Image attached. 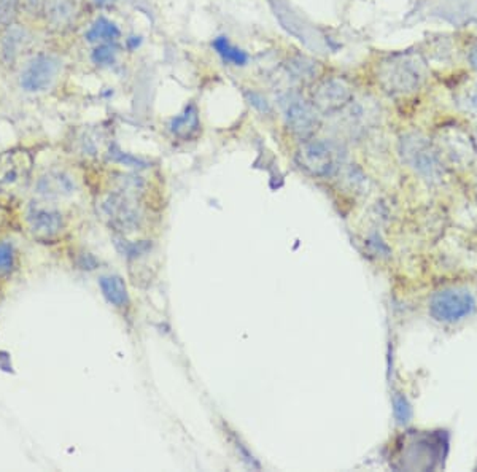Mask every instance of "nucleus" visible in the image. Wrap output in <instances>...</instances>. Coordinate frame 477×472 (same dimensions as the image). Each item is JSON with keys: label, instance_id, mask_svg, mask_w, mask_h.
Returning <instances> with one entry per match:
<instances>
[{"label": "nucleus", "instance_id": "nucleus-1", "mask_svg": "<svg viewBox=\"0 0 477 472\" xmlns=\"http://www.w3.org/2000/svg\"><path fill=\"white\" fill-rule=\"evenodd\" d=\"M428 79V66L420 53L399 51L382 59L375 80L390 97H409L422 89Z\"/></svg>", "mask_w": 477, "mask_h": 472}, {"label": "nucleus", "instance_id": "nucleus-3", "mask_svg": "<svg viewBox=\"0 0 477 472\" xmlns=\"http://www.w3.org/2000/svg\"><path fill=\"white\" fill-rule=\"evenodd\" d=\"M345 156L344 146L334 140L308 138L302 140L294 160L306 174L316 178H328L342 170Z\"/></svg>", "mask_w": 477, "mask_h": 472}, {"label": "nucleus", "instance_id": "nucleus-12", "mask_svg": "<svg viewBox=\"0 0 477 472\" xmlns=\"http://www.w3.org/2000/svg\"><path fill=\"white\" fill-rule=\"evenodd\" d=\"M32 161L28 153L8 152L0 158V186L15 188L29 178Z\"/></svg>", "mask_w": 477, "mask_h": 472}, {"label": "nucleus", "instance_id": "nucleus-19", "mask_svg": "<svg viewBox=\"0 0 477 472\" xmlns=\"http://www.w3.org/2000/svg\"><path fill=\"white\" fill-rule=\"evenodd\" d=\"M103 296L115 307H125L129 302L125 280L118 276H105L99 280Z\"/></svg>", "mask_w": 477, "mask_h": 472}, {"label": "nucleus", "instance_id": "nucleus-32", "mask_svg": "<svg viewBox=\"0 0 477 472\" xmlns=\"http://www.w3.org/2000/svg\"><path fill=\"white\" fill-rule=\"evenodd\" d=\"M476 196H477V186H476Z\"/></svg>", "mask_w": 477, "mask_h": 472}, {"label": "nucleus", "instance_id": "nucleus-22", "mask_svg": "<svg viewBox=\"0 0 477 472\" xmlns=\"http://www.w3.org/2000/svg\"><path fill=\"white\" fill-rule=\"evenodd\" d=\"M290 72L293 73L294 79L298 80L308 81L316 79L317 62L306 58H296L288 64Z\"/></svg>", "mask_w": 477, "mask_h": 472}, {"label": "nucleus", "instance_id": "nucleus-6", "mask_svg": "<svg viewBox=\"0 0 477 472\" xmlns=\"http://www.w3.org/2000/svg\"><path fill=\"white\" fill-rule=\"evenodd\" d=\"M355 101V87L344 77H331L317 85L312 93V105L320 115H339Z\"/></svg>", "mask_w": 477, "mask_h": 472}, {"label": "nucleus", "instance_id": "nucleus-9", "mask_svg": "<svg viewBox=\"0 0 477 472\" xmlns=\"http://www.w3.org/2000/svg\"><path fill=\"white\" fill-rule=\"evenodd\" d=\"M59 67L61 64L54 56L38 54L22 70L21 79H20L22 89L29 93H38V91L48 89L58 75Z\"/></svg>", "mask_w": 477, "mask_h": 472}, {"label": "nucleus", "instance_id": "nucleus-18", "mask_svg": "<svg viewBox=\"0 0 477 472\" xmlns=\"http://www.w3.org/2000/svg\"><path fill=\"white\" fill-rule=\"evenodd\" d=\"M454 104L468 117L477 118V77L465 81L454 93Z\"/></svg>", "mask_w": 477, "mask_h": 472}, {"label": "nucleus", "instance_id": "nucleus-21", "mask_svg": "<svg viewBox=\"0 0 477 472\" xmlns=\"http://www.w3.org/2000/svg\"><path fill=\"white\" fill-rule=\"evenodd\" d=\"M119 29H118L115 22L109 21L105 18H99L97 21L91 26V29L86 32V38L88 42H103V44H109V42H115L119 37Z\"/></svg>", "mask_w": 477, "mask_h": 472}, {"label": "nucleus", "instance_id": "nucleus-15", "mask_svg": "<svg viewBox=\"0 0 477 472\" xmlns=\"http://www.w3.org/2000/svg\"><path fill=\"white\" fill-rule=\"evenodd\" d=\"M339 115H344L342 121H344L345 129L353 136V134L366 131L367 128L374 123L377 113L373 110V105H365L361 102L353 101Z\"/></svg>", "mask_w": 477, "mask_h": 472}, {"label": "nucleus", "instance_id": "nucleus-30", "mask_svg": "<svg viewBox=\"0 0 477 472\" xmlns=\"http://www.w3.org/2000/svg\"><path fill=\"white\" fill-rule=\"evenodd\" d=\"M97 4H101V5H103V4H109V2H111V0H95Z\"/></svg>", "mask_w": 477, "mask_h": 472}, {"label": "nucleus", "instance_id": "nucleus-31", "mask_svg": "<svg viewBox=\"0 0 477 472\" xmlns=\"http://www.w3.org/2000/svg\"><path fill=\"white\" fill-rule=\"evenodd\" d=\"M474 142H476V152H477V128H476V132H474Z\"/></svg>", "mask_w": 477, "mask_h": 472}, {"label": "nucleus", "instance_id": "nucleus-8", "mask_svg": "<svg viewBox=\"0 0 477 472\" xmlns=\"http://www.w3.org/2000/svg\"><path fill=\"white\" fill-rule=\"evenodd\" d=\"M269 4H271L272 10H274V15L279 20L284 29L288 30L298 40H301L302 44L306 45L310 50H320L324 46L322 36L312 26H308L301 16L296 15L293 10L286 5L285 2L269 0Z\"/></svg>", "mask_w": 477, "mask_h": 472}, {"label": "nucleus", "instance_id": "nucleus-25", "mask_svg": "<svg viewBox=\"0 0 477 472\" xmlns=\"http://www.w3.org/2000/svg\"><path fill=\"white\" fill-rule=\"evenodd\" d=\"M93 61L99 66H111L115 62V50L109 44H103L93 53Z\"/></svg>", "mask_w": 477, "mask_h": 472}, {"label": "nucleus", "instance_id": "nucleus-13", "mask_svg": "<svg viewBox=\"0 0 477 472\" xmlns=\"http://www.w3.org/2000/svg\"><path fill=\"white\" fill-rule=\"evenodd\" d=\"M125 191V195H111L103 203V207L115 225L123 231H134L139 226L140 215L136 203L127 195V188Z\"/></svg>", "mask_w": 477, "mask_h": 472}, {"label": "nucleus", "instance_id": "nucleus-24", "mask_svg": "<svg viewBox=\"0 0 477 472\" xmlns=\"http://www.w3.org/2000/svg\"><path fill=\"white\" fill-rule=\"evenodd\" d=\"M393 412H395V418L398 423L406 425L412 418V407L409 404V401L404 398L401 393H397L393 396Z\"/></svg>", "mask_w": 477, "mask_h": 472}, {"label": "nucleus", "instance_id": "nucleus-10", "mask_svg": "<svg viewBox=\"0 0 477 472\" xmlns=\"http://www.w3.org/2000/svg\"><path fill=\"white\" fill-rule=\"evenodd\" d=\"M32 46V34L20 24H12L0 36V59L5 66H15L24 53Z\"/></svg>", "mask_w": 477, "mask_h": 472}, {"label": "nucleus", "instance_id": "nucleus-11", "mask_svg": "<svg viewBox=\"0 0 477 472\" xmlns=\"http://www.w3.org/2000/svg\"><path fill=\"white\" fill-rule=\"evenodd\" d=\"M81 10V0H46L44 8L45 21L53 30L62 32L74 28L80 20Z\"/></svg>", "mask_w": 477, "mask_h": 472}, {"label": "nucleus", "instance_id": "nucleus-26", "mask_svg": "<svg viewBox=\"0 0 477 472\" xmlns=\"http://www.w3.org/2000/svg\"><path fill=\"white\" fill-rule=\"evenodd\" d=\"M15 264L13 247L7 242H0V272H10Z\"/></svg>", "mask_w": 477, "mask_h": 472}, {"label": "nucleus", "instance_id": "nucleus-7", "mask_svg": "<svg viewBox=\"0 0 477 472\" xmlns=\"http://www.w3.org/2000/svg\"><path fill=\"white\" fill-rule=\"evenodd\" d=\"M282 107L286 126L292 134L301 140L316 136L320 128V113L312 105V102L304 101L296 93H290L282 99Z\"/></svg>", "mask_w": 477, "mask_h": 472}, {"label": "nucleus", "instance_id": "nucleus-4", "mask_svg": "<svg viewBox=\"0 0 477 472\" xmlns=\"http://www.w3.org/2000/svg\"><path fill=\"white\" fill-rule=\"evenodd\" d=\"M433 142L446 166L463 170L470 169L477 161L474 136L466 131L462 124H444Z\"/></svg>", "mask_w": 477, "mask_h": 472}, {"label": "nucleus", "instance_id": "nucleus-29", "mask_svg": "<svg viewBox=\"0 0 477 472\" xmlns=\"http://www.w3.org/2000/svg\"><path fill=\"white\" fill-rule=\"evenodd\" d=\"M250 101H251V104H253V105H257V107H259V110H261V112H267V110H269V107H267V104H266V99L265 101H263V97H259V95H251V97H250Z\"/></svg>", "mask_w": 477, "mask_h": 472}, {"label": "nucleus", "instance_id": "nucleus-17", "mask_svg": "<svg viewBox=\"0 0 477 472\" xmlns=\"http://www.w3.org/2000/svg\"><path fill=\"white\" fill-rule=\"evenodd\" d=\"M199 112L194 104H190L184 113L170 121V131L180 138H190L199 131Z\"/></svg>", "mask_w": 477, "mask_h": 472}, {"label": "nucleus", "instance_id": "nucleus-14", "mask_svg": "<svg viewBox=\"0 0 477 472\" xmlns=\"http://www.w3.org/2000/svg\"><path fill=\"white\" fill-rule=\"evenodd\" d=\"M30 229L40 239H52L64 228V219L59 211L45 207H32L28 215Z\"/></svg>", "mask_w": 477, "mask_h": 472}, {"label": "nucleus", "instance_id": "nucleus-5", "mask_svg": "<svg viewBox=\"0 0 477 472\" xmlns=\"http://www.w3.org/2000/svg\"><path fill=\"white\" fill-rule=\"evenodd\" d=\"M476 309V299L463 288H446L434 293L430 299L428 312L440 323H456L470 317Z\"/></svg>", "mask_w": 477, "mask_h": 472}, {"label": "nucleus", "instance_id": "nucleus-2", "mask_svg": "<svg viewBox=\"0 0 477 472\" xmlns=\"http://www.w3.org/2000/svg\"><path fill=\"white\" fill-rule=\"evenodd\" d=\"M398 152L406 168L419 175L428 185H440L448 175V166L442 160L432 138L420 132H407L399 138Z\"/></svg>", "mask_w": 477, "mask_h": 472}, {"label": "nucleus", "instance_id": "nucleus-20", "mask_svg": "<svg viewBox=\"0 0 477 472\" xmlns=\"http://www.w3.org/2000/svg\"><path fill=\"white\" fill-rule=\"evenodd\" d=\"M212 46L218 53V56L231 66L243 67L249 62V54L231 44L226 37H217Z\"/></svg>", "mask_w": 477, "mask_h": 472}, {"label": "nucleus", "instance_id": "nucleus-16", "mask_svg": "<svg viewBox=\"0 0 477 472\" xmlns=\"http://www.w3.org/2000/svg\"><path fill=\"white\" fill-rule=\"evenodd\" d=\"M38 189L45 196H69L74 193L75 185L64 172H52L38 182Z\"/></svg>", "mask_w": 477, "mask_h": 472}, {"label": "nucleus", "instance_id": "nucleus-28", "mask_svg": "<svg viewBox=\"0 0 477 472\" xmlns=\"http://www.w3.org/2000/svg\"><path fill=\"white\" fill-rule=\"evenodd\" d=\"M468 61H470L471 69H473V70H476L477 72V42L470 48V53H468Z\"/></svg>", "mask_w": 477, "mask_h": 472}, {"label": "nucleus", "instance_id": "nucleus-27", "mask_svg": "<svg viewBox=\"0 0 477 472\" xmlns=\"http://www.w3.org/2000/svg\"><path fill=\"white\" fill-rule=\"evenodd\" d=\"M45 2L46 0H20V5L29 15H40L44 13Z\"/></svg>", "mask_w": 477, "mask_h": 472}, {"label": "nucleus", "instance_id": "nucleus-23", "mask_svg": "<svg viewBox=\"0 0 477 472\" xmlns=\"http://www.w3.org/2000/svg\"><path fill=\"white\" fill-rule=\"evenodd\" d=\"M20 8V0H0V30L15 24Z\"/></svg>", "mask_w": 477, "mask_h": 472}]
</instances>
